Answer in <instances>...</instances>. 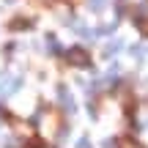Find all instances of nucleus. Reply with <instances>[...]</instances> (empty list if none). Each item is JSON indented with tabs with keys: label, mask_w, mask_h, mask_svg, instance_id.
Here are the masks:
<instances>
[{
	"label": "nucleus",
	"mask_w": 148,
	"mask_h": 148,
	"mask_svg": "<svg viewBox=\"0 0 148 148\" xmlns=\"http://www.w3.org/2000/svg\"><path fill=\"white\" fill-rule=\"evenodd\" d=\"M69 63L71 66H79V69H88V66H90V55L85 52L82 47H71L69 49Z\"/></svg>",
	"instance_id": "1"
},
{
	"label": "nucleus",
	"mask_w": 148,
	"mask_h": 148,
	"mask_svg": "<svg viewBox=\"0 0 148 148\" xmlns=\"http://www.w3.org/2000/svg\"><path fill=\"white\" fill-rule=\"evenodd\" d=\"M19 88V77H8V74H0V99Z\"/></svg>",
	"instance_id": "2"
},
{
	"label": "nucleus",
	"mask_w": 148,
	"mask_h": 148,
	"mask_svg": "<svg viewBox=\"0 0 148 148\" xmlns=\"http://www.w3.org/2000/svg\"><path fill=\"white\" fill-rule=\"evenodd\" d=\"M58 99L63 101V107H66V112H74V99L69 96V90H66V88H58Z\"/></svg>",
	"instance_id": "3"
},
{
	"label": "nucleus",
	"mask_w": 148,
	"mask_h": 148,
	"mask_svg": "<svg viewBox=\"0 0 148 148\" xmlns=\"http://www.w3.org/2000/svg\"><path fill=\"white\" fill-rule=\"evenodd\" d=\"M90 8H93V11H101V8H107V0H90Z\"/></svg>",
	"instance_id": "4"
},
{
	"label": "nucleus",
	"mask_w": 148,
	"mask_h": 148,
	"mask_svg": "<svg viewBox=\"0 0 148 148\" xmlns=\"http://www.w3.org/2000/svg\"><path fill=\"white\" fill-rule=\"evenodd\" d=\"M140 27H143V33L148 36V22H140Z\"/></svg>",
	"instance_id": "5"
},
{
	"label": "nucleus",
	"mask_w": 148,
	"mask_h": 148,
	"mask_svg": "<svg viewBox=\"0 0 148 148\" xmlns=\"http://www.w3.org/2000/svg\"><path fill=\"white\" fill-rule=\"evenodd\" d=\"M27 148H36V145H27Z\"/></svg>",
	"instance_id": "6"
}]
</instances>
